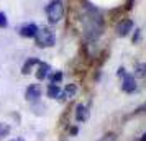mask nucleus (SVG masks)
I'll return each mask as SVG.
<instances>
[{"label":"nucleus","instance_id":"f257e3e1","mask_svg":"<svg viewBox=\"0 0 146 141\" xmlns=\"http://www.w3.org/2000/svg\"><path fill=\"white\" fill-rule=\"evenodd\" d=\"M82 30L87 40H97L104 31V20L97 10L87 8L82 15Z\"/></svg>","mask_w":146,"mask_h":141},{"label":"nucleus","instance_id":"f03ea898","mask_svg":"<svg viewBox=\"0 0 146 141\" xmlns=\"http://www.w3.org/2000/svg\"><path fill=\"white\" fill-rule=\"evenodd\" d=\"M46 17L48 21L51 25H56L62 20L64 17V5H62V0H51L46 5Z\"/></svg>","mask_w":146,"mask_h":141},{"label":"nucleus","instance_id":"7ed1b4c3","mask_svg":"<svg viewBox=\"0 0 146 141\" xmlns=\"http://www.w3.org/2000/svg\"><path fill=\"white\" fill-rule=\"evenodd\" d=\"M35 40H36L38 48H51L56 43V38H54L53 31L49 28H40L36 36H35Z\"/></svg>","mask_w":146,"mask_h":141},{"label":"nucleus","instance_id":"20e7f679","mask_svg":"<svg viewBox=\"0 0 146 141\" xmlns=\"http://www.w3.org/2000/svg\"><path fill=\"white\" fill-rule=\"evenodd\" d=\"M41 97V89L40 85H36V84H31V85H28L27 90H25V99L28 102H38Z\"/></svg>","mask_w":146,"mask_h":141},{"label":"nucleus","instance_id":"39448f33","mask_svg":"<svg viewBox=\"0 0 146 141\" xmlns=\"http://www.w3.org/2000/svg\"><path fill=\"white\" fill-rule=\"evenodd\" d=\"M115 31H117V34H118V36H121V38L128 36V34H130V31H133V21L131 20H121L118 25H117Z\"/></svg>","mask_w":146,"mask_h":141},{"label":"nucleus","instance_id":"423d86ee","mask_svg":"<svg viewBox=\"0 0 146 141\" xmlns=\"http://www.w3.org/2000/svg\"><path fill=\"white\" fill-rule=\"evenodd\" d=\"M89 117H90V110H89V107L84 105V103H79V105L76 107V120L79 121V123H82V121L89 120Z\"/></svg>","mask_w":146,"mask_h":141},{"label":"nucleus","instance_id":"0eeeda50","mask_svg":"<svg viewBox=\"0 0 146 141\" xmlns=\"http://www.w3.org/2000/svg\"><path fill=\"white\" fill-rule=\"evenodd\" d=\"M121 90L126 92V94H131L136 90V81H135V77L130 74H126L123 77V82H121Z\"/></svg>","mask_w":146,"mask_h":141},{"label":"nucleus","instance_id":"6e6552de","mask_svg":"<svg viewBox=\"0 0 146 141\" xmlns=\"http://www.w3.org/2000/svg\"><path fill=\"white\" fill-rule=\"evenodd\" d=\"M38 30H40V28L36 26L35 23H28V25H23V26L20 28V34L23 38H35L36 33H38Z\"/></svg>","mask_w":146,"mask_h":141},{"label":"nucleus","instance_id":"1a4fd4ad","mask_svg":"<svg viewBox=\"0 0 146 141\" xmlns=\"http://www.w3.org/2000/svg\"><path fill=\"white\" fill-rule=\"evenodd\" d=\"M38 72H36V79L38 81H44L48 77V74H49V71H51V66L48 64V62H40L38 64Z\"/></svg>","mask_w":146,"mask_h":141},{"label":"nucleus","instance_id":"9d476101","mask_svg":"<svg viewBox=\"0 0 146 141\" xmlns=\"http://www.w3.org/2000/svg\"><path fill=\"white\" fill-rule=\"evenodd\" d=\"M77 94V85L76 84H67L66 89H64V92H61V100L62 99H72L74 95Z\"/></svg>","mask_w":146,"mask_h":141},{"label":"nucleus","instance_id":"9b49d317","mask_svg":"<svg viewBox=\"0 0 146 141\" xmlns=\"http://www.w3.org/2000/svg\"><path fill=\"white\" fill-rule=\"evenodd\" d=\"M36 64H40V59H38V58H30V59H27L25 64H23V67H21V72H23L25 75H28L30 72H31L33 66H36Z\"/></svg>","mask_w":146,"mask_h":141},{"label":"nucleus","instance_id":"f8f14e48","mask_svg":"<svg viewBox=\"0 0 146 141\" xmlns=\"http://www.w3.org/2000/svg\"><path fill=\"white\" fill-rule=\"evenodd\" d=\"M46 94L49 99H59L61 97V89L58 84H49L46 89Z\"/></svg>","mask_w":146,"mask_h":141},{"label":"nucleus","instance_id":"ddd939ff","mask_svg":"<svg viewBox=\"0 0 146 141\" xmlns=\"http://www.w3.org/2000/svg\"><path fill=\"white\" fill-rule=\"evenodd\" d=\"M8 134H10V126L7 123H0V141L3 138H7Z\"/></svg>","mask_w":146,"mask_h":141},{"label":"nucleus","instance_id":"4468645a","mask_svg":"<svg viewBox=\"0 0 146 141\" xmlns=\"http://www.w3.org/2000/svg\"><path fill=\"white\" fill-rule=\"evenodd\" d=\"M135 72H136V75L145 77V75H146V62H139V64H136V67H135Z\"/></svg>","mask_w":146,"mask_h":141},{"label":"nucleus","instance_id":"2eb2a0df","mask_svg":"<svg viewBox=\"0 0 146 141\" xmlns=\"http://www.w3.org/2000/svg\"><path fill=\"white\" fill-rule=\"evenodd\" d=\"M49 81H51V84H59V82L62 81V72H61V71H56L54 74H51Z\"/></svg>","mask_w":146,"mask_h":141},{"label":"nucleus","instance_id":"dca6fc26","mask_svg":"<svg viewBox=\"0 0 146 141\" xmlns=\"http://www.w3.org/2000/svg\"><path fill=\"white\" fill-rule=\"evenodd\" d=\"M8 25V20H7V15L3 12H0V28H5Z\"/></svg>","mask_w":146,"mask_h":141},{"label":"nucleus","instance_id":"f3484780","mask_svg":"<svg viewBox=\"0 0 146 141\" xmlns=\"http://www.w3.org/2000/svg\"><path fill=\"white\" fill-rule=\"evenodd\" d=\"M100 141H117V138H115V134H105Z\"/></svg>","mask_w":146,"mask_h":141},{"label":"nucleus","instance_id":"a211bd4d","mask_svg":"<svg viewBox=\"0 0 146 141\" xmlns=\"http://www.w3.org/2000/svg\"><path fill=\"white\" fill-rule=\"evenodd\" d=\"M138 41H139V30L136 28L135 30V34H133V43H138Z\"/></svg>","mask_w":146,"mask_h":141},{"label":"nucleus","instance_id":"6ab92c4d","mask_svg":"<svg viewBox=\"0 0 146 141\" xmlns=\"http://www.w3.org/2000/svg\"><path fill=\"white\" fill-rule=\"evenodd\" d=\"M117 75H120V77H125V75H126L125 67H118V72H117Z\"/></svg>","mask_w":146,"mask_h":141},{"label":"nucleus","instance_id":"aec40b11","mask_svg":"<svg viewBox=\"0 0 146 141\" xmlns=\"http://www.w3.org/2000/svg\"><path fill=\"white\" fill-rule=\"evenodd\" d=\"M136 141H146V133H143V134H141V138L136 140Z\"/></svg>","mask_w":146,"mask_h":141},{"label":"nucleus","instance_id":"412c9836","mask_svg":"<svg viewBox=\"0 0 146 141\" xmlns=\"http://www.w3.org/2000/svg\"><path fill=\"white\" fill-rule=\"evenodd\" d=\"M71 134H77V128H76V126L71 128Z\"/></svg>","mask_w":146,"mask_h":141},{"label":"nucleus","instance_id":"4be33fe9","mask_svg":"<svg viewBox=\"0 0 146 141\" xmlns=\"http://www.w3.org/2000/svg\"><path fill=\"white\" fill-rule=\"evenodd\" d=\"M139 110H143V112H146V102L143 103V105H141V108H139Z\"/></svg>","mask_w":146,"mask_h":141},{"label":"nucleus","instance_id":"5701e85b","mask_svg":"<svg viewBox=\"0 0 146 141\" xmlns=\"http://www.w3.org/2000/svg\"><path fill=\"white\" fill-rule=\"evenodd\" d=\"M12 141H25L23 138H15V140H12Z\"/></svg>","mask_w":146,"mask_h":141}]
</instances>
